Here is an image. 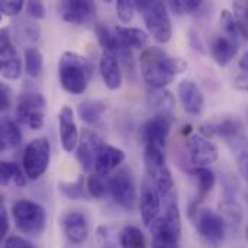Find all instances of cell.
<instances>
[{
    "label": "cell",
    "mask_w": 248,
    "mask_h": 248,
    "mask_svg": "<svg viewBox=\"0 0 248 248\" xmlns=\"http://www.w3.org/2000/svg\"><path fill=\"white\" fill-rule=\"evenodd\" d=\"M140 67L145 83L153 89H164L177 74L185 73L187 62L183 58L167 55L158 46L145 48L140 55Z\"/></svg>",
    "instance_id": "cell-1"
},
{
    "label": "cell",
    "mask_w": 248,
    "mask_h": 248,
    "mask_svg": "<svg viewBox=\"0 0 248 248\" xmlns=\"http://www.w3.org/2000/svg\"><path fill=\"white\" fill-rule=\"evenodd\" d=\"M94 65L87 58L73 51H65L58 61V78L61 87L74 96L83 94L93 77Z\"/></svg>",
    "instance_id": "cell-2"
},
{
    "label": "cell",
    "mask_w": 248,
    "mask_h": 248,
    "mask_svg": "<svg viewBox=\"0 0 248 248\" xmlns=\"http://www.w3.org/2000/svg\"><path fill=\"white\" fill-rule=\"evenodd\" d=\"M153 248H179L182 237V215L176 198L167 201L166 212L150 227Z\"/></svg>",
    "instance_id": "cell-3"
},
{
    "label": "cell",
    "mask_w": 248,
    "mask_h": 248,
    "mask_svg": "<svg viewBox=\"0 0 248 248\" xmlns=\"http://www.w3.org/2000/svg\"><path fill=\"white\" fill-rule=\"evenodd\" d=\"M144 164H145L148 179L157 187L161 199L170 201L176 198L174 180H173L170 169L167 167L163 148H158L155 145H145L144 147Z\"/></svg>",
    "instance_id": "cell-4"
},
{
    "label": "cell",
    "mask_w": 248,
    "mask_h": 248,
    "mask_svg": "<svg viewBox=\"0 0 248 248\" xmlns=\"http://www.w3.org/2000/svg\"><path fill=\"white\" fill-rule=\"evenodd\" d=\"M167 4L158 0H141L137 1V10L141 13L145 26L150 35L161 44H166L171 39L173 28L169 16Z\"/></svg>",
    "instance_id": "cell-5"
},
{
    "label": "cell",
    "mask_w": 248,
    "mask_h": 248,
    "mask_svg": "<svg viewBox=\"0 0 248 248\" xmlns=\"http://www.w3.org/2000/svg\"><path fill=\"white\" fill-rule=\"evenodd\" d=\"M12 217L16 228L31 237H38L45 230V209L29 199H20L12 206Z\"/></svg>",
    "instance_id": "cell-6"
},
{
    "label": "cell",
    "mask_w": 248,
    "mask_h": 248,
    "mask_svg": "<svg viewBox=\"0 0 248 248\" xmlns=\"http://www.w3.org/2000/svg\"><path fill=\"white\" fill-rule=\"evenodd\" d=\"M51 160V144L48 138L39 137L32 140L23 151L22 157V169L28 179L36 180L39 179L49 167Z\"/></svg>",
    "instance_id": "cell-7"
},
{
    "label": "cell",
    "mask_w": 248,
    "mask_h": 248,
    "mask_svg": "<svg viewBox=\"0 0 248 248\" xmlns=\"http://www.w3.org/2000/svg\"><path fill=\"white\" fill-rule=\"evenodd\" d=\"M108 189L112 199L124 209L132 211L137 205V185L129 167H122L108 179Z\"/></svg>",
    "instance_id": "cell-8"
},
{
    "label": "cell",
    "mask_w": 248,
    "mask_h": 248,
    "mask_svg": "<svg viewBox=\"0 0 248 248\" xmlns=\"http://www.w3.org/2000/svg\"><path fill=\"white\" fill-rule=\"evenodd\" d=\"M45 109L46 102L41 93L25 92L20 94L16 106V119L19 124L38 131L45 124Z\"/></svg>",
    "instance_id": "cell-9"
},
{
    "label": "cell",
    "mask_w": 248,
    "mask_h": 248,
    "mask_svg": "<svg viewBox=\"0 0 248 248\" xmlns=\"http://www.w3.org/2000/svg\"><path fill=\"white\" fill-rule=\"evenodd\" d=\"M190 218L195 222L198 234L206 243L212 246H219L224 241L227 222L219 214L211 209H198Z\"/></svg>",
    "instance_id": "cell-10"
},
{
    "label": "cell",
    "mask_w": 248,
    "mask_h": 248,
    "mask_svg": "<svg viewBox=\"0 0 248 248\" xmlns=\"http://www.w3.org/2000/svg\"><path fill=\"white\" fill-rule=\"evenodd\" d=\"M199 134H202L206 138L221 137L227 140V142H235L243 147L244 145V124L237 116L224 118L217 122H206L202 124L199 128Z\"/></svg>",
    "instance_id": "cell-11"
},
{
    "label": "cell",
    "mask_w": 248,
    "mask_h": 248,
    "mask_svg": "<svg viewBox=\"0 0 248 248\" xmlns=\"http://www.w3.org/2000/svg\"><path fill=\"white\" fill-rule=\"evenodd\" d=\"M186 154L193 167H208L218 160L219 150L202 134H192L186 140Z\"/></svg>",
    "instance_id": "cell-12"
},
{
    "label": "cell",
    "mask_w": 248,
    "mask_h": 248,
    "mask_svg": "<svg viewBox=\"0 0 248 248\" xmlns=\"http://www.w3.org/2000/svg\"><path fill=\"white\" fill-rule=\"evenodd\" d=\"M173 115L170 113H157L151 119H148L141 128V140L144 145H155L158 148H164L167 138L171 131Z\"/></svg>",
    "instance_id": "cell-13"
},
{
    "label": "cell",
    "mask_w": 248,
    "mask_h": 248,
    "mask_svg": "<svg viewBox=\"0 0 248 248\" xmlns=\"http://www.w3.org/2000/svg\"><path fill=\"white\" fill-rule=\"evenodd\" d=\"M0 73L6 80H17L22 74V61L7 28L0 33Z\"/></svg>",
    "instance_id": "cell-14"
},
{
    "label": "cell",
    "mask_w": 248,
    "mask_h": 248,
    "mask_svg": "<svg viewBox=\"0 0 248 248\" xmlns=\"http://www.w3.org/2000/svg\"><path fill=\"white\" fill-rule=\"evenodd\" d=\"M61 17L71 25H84L94 17L96 4L90 0H64L58 4Z\"/></svg>",
    "instance_id": "cell-15"
},
{
    "label": "cell",
    "mask_w": 248,
    "mask_h": 248,
    "mask_svg": "<svg viewBox=\"0 0 248 248\" xmlns=\"http://www.w3.org/2000/svg\"><path fill=\"white\" fill-rule=\"evenodd\" d=\"M103 145H105L103 140L96 132L90 129L83 131L77 145V160L84 171H90L92 169H94L97 154Z\"/></svg>",
    "instance_id": "cell-16"
},
{
    "label": "cell",
    "mask_w": 248,
    "mask_h": 248,
    "mask_svg": "<svg viewBox=\"0 0 248 248\" xmlns=\"http://www.w3.org/2000/svg\"><path fill=\"white\" fill-rule=\"evenodd\" d=\"M161 209V196L154 186V183L147 177L142 182L141 196H140V212L144 224L151 227V224L158 218Z\"/></svg>",
    "instance_id": "cell-17"
},
{
    "label": "cell",
    "mask_w": 248,
    "mask_h": 248,
    "mask_svg": "<svg viewBox=\"0 0 248 248\" xmlns=\"http://www.w3.org/2000/svg\"><path fill=\"white\" fill-rule=\"evenodd\" d=\"M61 230L71 244L80 246L89 237L87 218L80 211H68L61 218Z\"/></svg>",
    "instance_id": "cell-18"
},
{
    "label": "cell",
    "mask_w": 248,
    "mask_h": 248,
    "mask_svg": "<svg viewBox=\"0 0 248 248\" xmlns=\"http://www.w3.org/2000/svg\"><path fill=\"white\" fill-rule=\"evenodd\" d=\"M58 128H60V141L65 153H71L80 141L78 128L74 119V112L70 106H62L58 113Z\"/></svg>",
    "instance_id": "cell-19"
},
{
    "label": "cell",
    "mask_w": 248,
    "mask_h": 248,
    "mask_svg": "<svg viewBox=\"0 0 248 248\" xmlns=\"http://www.w3.org/2000/svg\"><path fill=\"white\" fill-rule=\"evenodd\" d=\"M177 93L183 109L193 116L202 113L205 106V97L198 84L192 80H183L177 86Z\"/></svg>",
    "instance_id": "cell-20"
},
{
    "label": "cell",
    "mask_w": 248,
    "mask_h": 248,
    "mask_svg": "<svg viewBox=\"0 0 248 248\" xmlns=\"http://www.w3.org/2000/svg\"><path fill=\"white\" fill-rule=\"evenodd\" d=\"M100 74L103 78L105 86L109 90H118L122 86V70H121V61L116 52L103 51L100 57Z\"/></svg>",
    "instance_id": "cell-21"
},
{
    "label": "cell",
    "mask_w": 248,
    "mask_h": 248,
    "mask_svg": "<svg viewBox=\"0 0 248 248\" xmlns=\"http://www.w3.org/2000/svg\"><path fill=\"white\" fill-rule=\"evenodd\" d=\"M189 174L193 177V180L196 182V187H198V195H196L195 201L192 202V205L189 208V215L192 217L199 209L201 202L214 189V186L217 183V177H215V173L211 169H208V167H193V169H189Z\"/></svg>",
    "instance_id": "cell-22"
},
{
    "label": "cell",
    "mask_w": 248,
    "mask_h": 248,
    "mask_svg": "<svg viewBox=\"0 0 248 248\" xmlns=\"http://www.w3.org/2000/svg\"><path fill=\"white\" fill-rule=\"evenodd\" d=\"M238 48L240 42L237 39H232L221 32L211 42V55L219 67H227L237 55Z\"/></svg>",
    "instance_id": "cell-23"
},
{
    "label": "cell",
    "mask_w": 248,
    "mask_h": 248,
    "mask_svg": "<svg viewBox=\"0 0 248 248\" xmlns=\"http://www.w3.org/2000/svg\"><path fill=\"white\" fill-rule=\"evenodd\" d=\"M124 161H125V153L121 148L105 144L97 154V158L94 163V171L96 174L102 177H108Z\"/></svg>",
    "instance_id": "cell-24"
},
{
    "label": "cell",
    "mask_w": 248,
    "mask_h": 248,
    "mask_svg": "<svg viewBox=\"0 0 248 248\" xmlns=\"http://www.w3.org/2000/svg\"><path fill=\"white\" fill-rule=\"evenodd\" d=\"M115 33L118 38L119 49H145V46L148 45V35L140 28L116 26Z\"/></svg>",
    "instance_id": "cell-25"
},
{
    "label": "cell",
    "mask_w": 248,
    "mask_h": 248,
    "mask_svg": "<svg viewBox=\"0 0 248 248\" xmlns=\"http://www.w3.org/2000/svg\"><path fill=\"white\" fill-rule=\"evenodd\" d=\"M22 142V134L16 122L7 116H3L0 121V150L1 153L16 150Z\"/></svg>",
    "instance_id": "cell-26"
},
{
    "label": "cell",
    "mask_w": 248,
    "mask_h": 248,
    "mask_svg": "<svg viewBox=\"0 0 248 248\" xmlns=\"http://www.w3.org/2000/svg\"><path fill=\"white\" fill-rule=\"evenodd\" d=\"M26 174L23 169H20L17 164L12 161L3 160L0 163V183L3 186H7L9 183L16 185L17 187H25L26 185Z\"/></svg>",
    "instance_id": "cell-27"
},
{
    "label": "cell",
    "mask_w": 248,
    "mask_h": 248,
    "mask_svg": "<svg viewBox=\"0 0 248 248\" xmlns=\"http://www.w3.org/2000/svg\"><path fill=\"white\" fill-rule=\"evenodd\" d=\"M105 112H106V105L100 100H84L77 108L78 118L89 125L97 124Z\"/></svg>",
    "instance_id": "cell-28"
},
{
    "label": "cell",
    "mask_w": 248,
    "mask_h": 248,
    "mask_svg": "<svg viewBox=\"0 0 248 248\" xmlns=\"http://www.w3.org/2000/svg\"><path fill=\"white\" fill-rule=\"evenodd\" d=\"M119 246L122 248H147V240L135 225H125L119 232Z\"/></svg>",
    "instance_id": "cell-29"
},
{
    "label": "cell",
    "mask_w": 248,
    "mask_h": 248,
    "mask_svg": "<svg viewBox=\"0 0 248 248\" xmlns=\"http://www.w3.org/2000/svg\"><path fill=\"white\" fill-rule=\"evenodd\" d=\"M148 102L151 106L158 108L160 113H171L173 106H174V99L171 96L170 92L164 90V89H153L148 93Z\"/></svg>",
    "instance_id": "cell-30"
},
{
    "label": "cell",
    "mask_w": 248,
    "mask_h": 248,
    "mask_svg": "<svg viewBox=\"0 0 248 248\" xmlns=\"http://www.w3.org/2000/svg\"><path fill=\"white\" fill-rule=\"evenodd\" d=\"M44 67V55L36 46L25 49V71L29 77H38Z\"/></svg>",
    "instance_id": "cell-31"
},
{
    "label": "cell",
    "mask_w": 248,
    "mask_h": 248,
    "mask_svg": "<svg viewBox=\"0 0 248 248\" xmlns=\"http://www.w3.org/2000/svg\"><path fill=\"white\" fill-rule=\"evenodd\" d=\"M13 29H15V35L16 38L25 44V42H36L39 39V28L38 25H35L33 22H29V20H17L15 22L13 25Z\"/></svg>",
    "instance_id": "cell-32"
},
{
    "label": "cell",
    "mask_w": 248,
    "mask_h": 248,
    "mask_svg": "<svg viewBox=\"0 0 248 248\" xmlns=\"http://www.w3.org/2000/svg\"><path fill=\"white\" fill-rule=\"evenodd\" d=\"M94 32H96L97 41H99L100 46L103 48V51H110V52H116L118 54L119 44H118V38H116L115 31H110L103 23H96Z\"/></svg>",
    "instance_id": "cell-33"
},
{
    "label": "cell",
    "mask_w": 248,
    "mask_h": 248,
    "mask_svg": "<svg viewBox=\"0 0 248 248\" xmlns=\"http://www.w3.org/2000/svg\"><path fill=\"white\" fill-rule=\"evenodd\" d=\"M58 189L65 198H68L71 201H80V199L86 198L83 176H80L76 182H61V183H58Z\"/></svg>",
    "instance_id": "cell-34"
},
{
    "label": "cell",
    "mask_w": 248,
    "mask_h": 248,
    "mask_svg": "<svg viewBox=\"0 0 248 248\" xmlns=\"http://www.w3.org/2000/svg\"><path fill=\"white\" fill-rule=\"evenodd\" d=\"M232 13L235 16L240 33L248 39V0H238L232 4Z\"/></svg>",
    "instance_id": "cell-35"
},
{
    "label": "cell",
    "mask_w": 248,
    "mask_h": 248,
    "mask_svg": "<svg viewBox=\"0 0 248 248\" xmlns=\"http://www.w3.org/2000/svg\"><path fill=\"white\" fill-rule=\"evenodd\" d=\"M86 190H87V195L94 198V199H102L108 192V180H105V177L99 176V174H92L89 179H87V183H86Z\"/></svg>",
    "instance_id": "cell-36"
},
{
    "label": "cell",
    "mask_w": 248,
    "mask_h": 248,
    "mask_svg": "<svg viewBox=\"0 0 248 248\" xmlns=\"http://www.w3.org/2000/svg\"><path fill=\"white\" fill-rule=\"evenodd\" d=\"M202 1L199 0H171L169 1L167 7L174 13V15H189L193 13L196 10H199L202 7Z\"/></svg>",
    "instance_id": "cell-37"
},
{
    "label": "cell",
    "mask_w": 248,
    "mask_h": 248,
    "mask_svg": "<svg viewBox=\"0 0 248 248\" xmlns=\"http://www.w3.org/2000/svg\"><path fill=\"white\" fill-rule=\"evenodd\" d=\"M221 29H222V33L232 38V39H237L238 41V35L240 33V29H238V25H237V20H235V16L234 13H231L230 10H222L221 12Z\"/></svg>",
    "instance_id": "cell-38"
},
{
    "label": "cell",
    "mask_w": 248,
    "mask_h": 248,
    "mask_svg": "<svg viewBox=\"0 0 248 248\" xmlns=\"http://www.w3.org/2000/svg\"><path fill=\"white\" fill-rule=\"evenodd\" d=\"M135 12H137V1H131V0L116 1V15L122 23H129L134 19Z\"/></svg>",
    "instance_id": "cell-39"
},
{
    "label": "cell",
    "mask_w": 248,
    "mask_h": 248,
    "mask_svg": "<svg viewBox=\"0 0 248 248\" xmlns=\"http://www.w3.org/2000/svg\"><path fill=\"white\" fill-rule=\"evenodd\" d=\"M238 68H240V73L234 78V86H235V89H238L241 92H248V51H246L241 55Z\"/></svg>",
    "instance_id": "cell-40"
},
{
    "label": "cell",
    "mask_w": 248,
    "mask_h": 248,
    "mask_svg": "<svg viewBox=\"0 0 248 248\" xmlns=\"http://www.w3.org/2000/svg\"><path fill=\"white\" fill-rule=\"evenodd\" d=\"M221 217L230 221V224H238L241 221V208L237 205L235 201H225L224 203H221Z\"/></svg>",
    "instance_id": "cell-41"
},
{
    "label": "cell",
    "mask_w": 248,
    "mask_h": 248,
    "mask_svg": "<svg viewBox=\"0 0 248 248\" xmlns=\"http://www.w3.org/2000/svg\"><path fill=\"white\" fill-rule=\"evenodd\" d=\"M26 4L22 0H3L0 1V10L4 16H17Z\"/></svg>",
    "instance_id": "cell-42"
},
{
    "label": "cell",
    "mask_w": 248,
    "mask_h": 248,
    "mask_svg": "<svg viewBox=\"0 0 248 248\" xmlns=\"http://www.w3.org/2000/svg\"><path fill=\"white\" fill-rule=\"evenodd\" d=\"M3 248H36L31 241L19 235H10L4 240Z\"/></svg>",
    "instance_id": "cell-43"
},
{
    "label": "cell",
    "mask_w": 248,
    "mask_h": 248,
    "mask_svg": "<svg viewBox=\"0 0 248 248\" xmlns=\"http://www.w3.org/2000/svg\"><path fill=\"white\" fill-rule=\"evenodd\" d=\"M26 13L33 19H44L45 17V6L41 1H28L26 3Z\"/></svg>",
    "instance_id": "cell-44"
},
{
    "label": "cell",
    "mask_w": 248,
    "mask_h": 248,
    "mask_svg": "<svg viewBox=\"0 0 248 248\" xmlns=\"http://www.w3.org/2000/svg\"><path fill=\"white\" fill-rule=\"evenodd\" d=\"M97 240L102 246L108 248H112L115 246V241H113V235L110 232V228L103 225V227H99L97 228Z\"/></svg>",
    "instance_id": "cell-45"
},
{
    "label": "cell",
    "mask_w": 248,
    "mask_h": 248,
    "mask_svg": "<svg viewBox=\"0 0 248 248\" xmlns=\"http://www.w3.org/2000/svg\"><path fill=\"white\" fill-rule=\"evenodd\" d=\"M12 105V90L6 83L0 84V109L7 110Z\"/></svg>",
    "instance_id": "cell-46"
},
{
    "label": "cell",
    "mask_w": 248,
    "mask_h": 248,
    "mask_svg": "<svg viewBox=\"0 0 248 248\" xmlns=\"http://www.w3.org/2000/svg\"><path fill=\"white\" fill-rule=\"evenodd\" d=\"M0 217H1V231H0V235H1V238H3V237H6V234H7V231H9V227H10V224H9V217H7V211H6V206H4L3 202H1V205H0Z\"/></svg>",
    "instance_id": "cell-47"
},
{
    "label": "cell",
    "mask_w": 248,
    "mask_h": 248,
    "mask_svg": "<svg viewBox=\"0 0 248 248\" xmlns=\"http://www.w3.org/2000/svg\"><path fill=\"white\" fill-rule=\"evenodd\" d=\"M240 169H241L244 177H247L248 180V148H244L241 151V155H240Z\"/></svg>",
    "instance_id": "cell-48"
},
{
    "label": "cell",
    "mask_w": 248,
    "mask_h": 248,
    "mask_svg": "<svg viewBox=\"0 0 248 248\" xmlns=\"http://www.w3.org/2000/svg\"><path fill=\"white\" fill-rule=\"evenodd\" d=\"M246 237H247V240H248V227H247V231H246Z\"/></svg>",
    "instance_id": "cell-49"
}]
</instances>
